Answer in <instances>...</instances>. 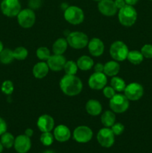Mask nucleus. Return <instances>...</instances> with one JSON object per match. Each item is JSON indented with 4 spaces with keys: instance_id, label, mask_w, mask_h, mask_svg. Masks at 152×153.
Returning a JSON list of instances; mask_svg holds the SVG:
<instances>
[{
    "instance_id": "1",
    "label": "nucleus",
    "mask_w": 152,
    "mask_h": 153,
    "mask_svg": "<svg viewBox=\"0 0 152 153\" xmlns=\"http://www.w3.org/2000/svg\"><path fill=\"white\" fill-rule=\"evenodd\" d=\"M60 87L65 95L75 97L82 91L83 84L75 75H65L60 81Z\"/></svg>"
},
{
    "instance_id": "2",
    "label": "nucleus",
    "mask_w": 152,
    "mask_h": 153,
    "mask_svg": "<svg viewBox=\"0 0 152 153\" xmlns=\"http://www.w3.org/2000/svg\"><path fill=\"white\" fill-rule=\"evenodd\" d=\"M119 22L124 26H132L137 19V12L134 6L126 4L125 7L119 9L118 13Z\"/></svg>"
},
{
    "instance_id": "3",
    "label": "nucleus",
    "mask_w": 152,
    "mask_h": 153,
    "mask_svg": "<svg viewBox=\"0 0 152 153\" xmlns=\"http://www.w3.org/2000/svg\"><path fill=\"white\" fill-rule=\"evenodd\" d=\"M68 44L75 49H83L89 43L88 36L81 31H73L69 33L66 37Z\"/></svg>"
},
{
    "instance_id": "4",
    "label": "nucleus",
    "mask_w": 152,
    "mask_h": 153,
    "mask_svg": "<svg viewBox=\"0 0 152 153\" xmlns=\"http://www.w3.org/2000/svg\"><path fill=\"white\" fill-rule=\"evenodd\" d=\"M129 49L124 42L116 40L113 42L110 48V56L116 61H123L127 59Z\"/></svg>"
},
{
    "instance_id": "5",
    "label": "nucleus",
    "mask_w": 152,
    "mask_h": 153,
    "mask_svg": "<svg viewBox=\"0 0 152 153\" xmlns=\"http://www.w3.org/2000/svg\"><path fill=\"white\" fill-rule=\"evenodd\" d=\"M64 18L72 25H79L84 19L83 10L77 6H69L64 11Z\"/></svg>"
},
{
    "instance_id": "6",
    "label": "nucleus",
    "mask_w": 152,
    "mask_h": 153,
    "mask_svg": "<svg viewBox=\"0 0 152 153\" xmlns=\"http://www.w3.org/2000/svg\"><path fill=\"white\" fill-rule=\"evenodd\" d=\"M110 108L112 111L116 114H122L126 111L129 108V100L122 94H115L110 99Z\"/></svg>"
},
{
    "instance_id": "7",
    "label": "nucleus",
    "mask_w": 152,
    "mask_h": 153,
    "mask_svg": "<svg viewBox=\"0 0 152 153\" xmlns=\"http://www.w3.org/2000/svg\"><path fill=\"white\" fill-rule=\"evenodd\" d=\"M0 8L4 15L8 17L17 16L21 10V4L19 0H2Z\"/></svg>"
},
{
    "instance_id": "8",
    "label": "nucleus",
    "mask_w": 152,
    "mask_h": 153,
    "mask_svg": "<svg viewBox=\"0 0 152 153\" xmlns=\"http://www.w3.org/2000/svg\"><path fill=\"white\" fill-rule=\"evenodd\" d=\"M17 20L19 25L24 28H31L36 21V15L34 10L31 8L21 10L17 15Z\"/></svg>"
},
{
    "instance_id": "9",
    "label": "nucleus",
    "mask_w": 152,
    "mask_h": 153,
    "mask_svg": "<svg viewBox=\"0 0 152 153\" xmlns=\"http://www.w3.org/2000/svg\"><path fill=\"white\" fill-rule=\"evenodd\" d=\"M97 140L103 147L110 148L115 142V134L111 128L104 127L98 131L97 134Z\"/></svg>"
},
{
    "instance_id": "10",
    "label": "nucleus",
    "mask_w": 152,
    "mask_h": 153,
    "mask_svg": "<svg viewBox=\"0 0 152 153\" xmlns=\"http://www.w3.org/2000/svg\"><path fill=\"white\" fill-rule=\"evenodd\" d=\"M124 92H125V96L128 99V100L137 101L142 97L144 89L140 84L133 82L126 85Z\"/></svg>"
},
{
    "instance_id": "11",
    "label": "nucleus",
    "mask_w": 152,
    "mask_h": 153,
    "mask_svg": "<svg viewBox=\"0 0 152 153\" xmlns=\"http://www.w3.org/2000/svg\"><path fill=\"white\" fill-rule=\"evenodd\" d=\"M92 129L86 126H77L73 131V137L78 143H85L90 141L92 138Z\"/></svg>"
},
{
    "instance_id": "12",
    "label": "nucleus",
    "mask_w": 152,
    "mask_h": 153,
    "mask_svg": "<svg viewBox=\"0 0 152 153\" xmlns=\"http://www.w3.org/2000/svg\"><path fill=\"white\" fill-rule=\"evenodd\" d=\"M107 82V79L104 73H97L95 72L92 73L89 78L88 84L91 89L92 90H101L106 86Z\"/></svg>"
},
{
    "instance_id": "13",
    "label": "nucleus",
    "mask_w": 152,
    "mask_h": 153,
    "mask_svg": "<svg viewBox=\"0 0 152 153\" xmlns=\"http://www.w3.org/2000/svg\"><path fill=\"white\" fill-rule=\"evenodd\" d=\"M13 146L18 153L28 152L31 147V139L25 134H20L15 138Z\"/></svg>"
},
{
    "instance_id": "14",
    "label": "nucleus",
    "mask_w": 152,
    "mask_h": 153,
    "mask_svg": "<svg viewBox=\"0 0 152 153\" xmlns=\"http://www.w3.org/2000/svg\"><path fill=\"white\" fill-rule=\"evenodd\" d=\"M98 10L106 16H114L117 13V7L113 0H101L98 4Z\"/></svg>"
},
{
    "instance_id": "15",
    "label": "nucleus",
    "mask_w": 152,
    "mask_h": 153,
    "mask_svg": "<svg viewBox=\"0 0 152 153\" xmlns=\"http://www.w3.org/2000/svg\"><path fill=\"white\" fill-rule=\"evenodd\" d=\"M66 60L63 55H56L54 54L51 55L49 59L47 60V64L49 69L52 71L58 72L63 70Z\"/></svg>"
},
{
    "instance_id": "16",
    "label": "nucleus",
    "mask_w": 152,
    "mask_h": 153,
    "mask_svg": "<svg viewBox=\"0 0 152 153\" xmlns=\"http://www.w3.org/2000/svg\"><path fill=\"white\" fill-rule=\"evenodd\" d=\"M37 125L39 130L42 132H50L55 126V120L50 115L43 114L38 118Z\"/></svg>"
},
{
    "instance_id": "17",
    "label": "nucleus",
    "mask_w": 152,
    "mask_h": 153,
    "mask_svg": "<svg viewBox=\"0 0 152 153\" xmlns=\"http://www.w3.org/2000/svg\"><path fill=\"white\" fill-rule=\"evenodd\" d=\"M88 49L92 56L98 57L101 56L104 51V44L102 40L97 37L91 39L88 43Z\"/></svg>"
},
{
    "instance_id": "18",
    "label": "nucleus",
    "mask_w": 152,
    "mask_h": 153,
    "mask_svg": "<svg viewBox=\"0 0 152 153\" xmlns=\"http://www.w3.org/2000/svg\"><path fill=\"white\" fill-rule=\"evenodd\" d=\"M54 137L59 142H66L69 140L71 131L65 125H59L54 130Z\"/></svg>"
},
{
    "instance_id": "19",
    "label": "nucleus",
    "mask_w": 152,
    "mask_h": 153,
    "mask_svg": "<svg viewBox=\"0 0 152 153\" xmlns=\"http://www.w3.org/2000/svg\"><path fill=\"white\" fill-rule=\"evenodd\" d=\"M49 71V67L47 63L38 62L33 67V75L35 78L39 79H43L48 75Z\"/></svg>"
},
{
    "instance_id": "20",
    "label": "nucleus",
    "mask_w": 152,
    "mask_h": 153,
    "mask_svg": "<svg viewBox=\"0 0 152 153\" xmlns=\"http://www.w3.org/2000/svg\"><path fill=\"white\" fill-rule=\"evenodd\" d=\"M86 111L91 116H98L102 111V106L98 100H89L86 104Z\"/></svg>"
},
{
    "instance_id": "21",
    "label": "nucleus",
    "mask_w": 152,
    "mask_h": 153,
    "mask_svg": "<svg viewBox=\"0 0 152 153\" xmlns=\"http://www.w3.org/2000/svg\"><path fill=\"white\" fill-rule=\"evenodd\" d=\"M120 70V65L118 61H110L106 63L104 65V71L103 73L107 76H116Z\"/></svg>"
},
{
    "instance_id": "22",
    "label": "nucleus",
    "mask_w": 152,
    "mask_h": 153,
    "mask_svg": "<svg viewBox=\"0 0 152 153\" xmlns=\"http://www.w3.org/2000/svg\"><path fill=\"white\" fill-rule=\"evenodd\" d=\"M68 42L65 38H58L55 41L52 46V50L54 54L56 55H63L68 47Z\"/></svg>"
},
{
    "instance_id": "23",
    "label": "nucleus",
    "mask_w": 152,
    "mask_h": 153,
    "mask_svg": "<svg viewBox=\"0 0 152 153\" xmlns=\"http://www.w3.org/2000/svg\"><path fill=\"white\" fill-rule=\"evenodd\" d=\"M77 65L78 69L83 71H86V70H91L93 67L94 61L90 57L87 55H83L77 59Z\"/></svg>"
},
{
    "instance_id": "24",
    "label": "nucleus",
    "mask_w": 152,
    "mask_h": 153,
    "mask_svg": "<svg viewBox=\"0 0 152 153\" xmlns=\"http://www.w3.org/2000/svg\"><path fill=\"white\" fill-rule=\"evenodd\" d=\"M101 123L104 127H111L116 122V115L112 111H106L102 114L101 117Z\"/></svg>"
},
{
    "instance_id": "25",
    "label": "nucleus",
    "mask_w": 152,
    "mask_h": 153,
    "mask_svg": "<svg viewBox=\"0 0 152 153\" xmlns=\"http://www.w3.org/2000/svg\"><path fill=\"white\" fill-rule=\"evenodd\" d=\"M127 59L131 64H134V65H138V64H141L142 62L143 59H144V57H143L142 52H139V51L132 50L129 51L128 57H127Z\"/></svg>"
},
{
    "instance_id": "26",
    "label": "nucleus",
    "mask_w": 152,
    "mask_h": 153,
    "mask_svg": "<svg viewBox=\"0 0 152 153\" xmlns=\"http://www.w3.org/2000/svg\"><path fill=\"white\" fill-rule=\"evenodd\" d=\"M110 85L112 88L117 92H122L125 91L126 88V84L124 79L118 76H113L110 81Z\"/></svg>"
},
{
    "instance_id": "27",
    "label": "nucleus",
    "mask_w": 152,
    "mask_h": 153,
    "mask_svg": "<svg viewBox=\"0 0 152 153\" xmlns=\"http://www.w3.org/2000/svg\"><path fill=\"white\" fill-rule=\"evenodd\" d=\"M14 59L13 50L10 49H4L0 52V62L3 64H9Z\"/></svg>"
},
{
    "instance_id": "28",
    "label": "nucleus",
    "mask_w": 152,
    "mask_h": 153,
    "mask_svg": "<svg viewBox=\"0 0 152 153\" xmlns=\"http://www.w3.org/2000/svg\"><path fill=\"white\" fill-rule=\"evenodd\" d=\"M15 138L12 134L9 132H4L1 135V144H2L3 147L7 148V149H10L14 144Z\"/></svg>"
},
{
    "instance_id": "29",
    "label": "nucleus",
    "mask_w": 152,
    "mask_h": 153,
    "mask_svg": "<svg viewBox=\"0 0 152 153\" xmlns=\"http://www.w3.org/2000/svg\"><path fill=\"white\" fill-rule=\"evenodd\" d=\"M13 52L14 59L18 60V61H23L28 55V50L26 48L23 47V46H19V47L16 48L13 51Z\"/></svg>"
},
{
    "instance_id": "30",
    "label": "nucleus",
    "mask_w": 152,
    "mask_h": 153,
    "mask_svg": "<svg viewBox=\"0 0 152 153\" xmlns=\"http://www.w3.org/2000/svg\"><path fill=\"white\" fill-rule=\"evenodd\" d=\"M63 70L66 75H75L78 70V67L77 63L73 61H68L66 62Z\"/></svg>"
},
{
    "instance_id": "31",
    "label": "nucleus",
    "mask_w": 152,
    "mask_h": 153,
    "mask_svg": "<svg viewBox=\"0 0 152 153\" xmlns=\"http://www.w3.org/2000/svg\"><path fill=\"white\" fill-rule=\"evenodd\" d=\"M36 54H37V58L41 61H47L49 57L51 56L50 50L45 46H41V47L38 48Z\"/></svg>"
},
{
    "instance_id": "32",
    "label": "nucleus",
    "mask_w": 152,
    "mask_h": 153,
    "mask_svg": "<svg viewBox=\"0 0 152 153\" xmlns=\"http://www.w3.org/2000/svg\"><path fill=\"white\" fill-rule=\"evenodd\" d=\"M54 135L50 132H43L40 136V142L44 146H50L53 143Z\"/></svg>"
},
{
    "instance_id": "33",
    "label": "nucleus",
    "mask_w": 152,
    "mask_h": 153,
    "mask_svg": "<svg viewBox=\"0 0 152 153\" xmlns=\"http://www.w3.org/2000/svg\"><path fill=\"white\" fill-rule=\"evenodd\" d=\"M13 89H14L13 84L10 80L4 81L1 86V92L3 94H6V95H10V94H12V93L13 92Z\"/></svg>"
},
{
    "instance_id": "34",
    "label": "nucleus",
    "mask_w": 152,
    "mask_h": 153,
    "mask_svg": "<svg viewBox=\"0 0 152 153\" xmlns=\"http://www.w3.org/2000/svg\"><path fill=\"white\" fill-rule=\"evenodd\" d=\"M140 52L145 58H152V44H145L142 47Z\"/></svg>"
},
{
    "instance_id": "35",
    "label": "nucleus",
    "mask_w": 152,
    "mask_h": 153,
    "mask_svg": "<svg viewBox=\"0 0 152 153\" xmlns=\"http://www.w3.org/2000/svg\"><path fill=\"white\" fill-rule=\"evenodd\" d=\"M111 130L115 135H120L125 131V126L121 123H115L111 126Z\"/></svg>"
},
{
    "instance_id": "36",
    "label": "nucleus",
    "mask_w": 152,
    "mask_h": 153,
    "mask_svg": "<svg viewBox=\"0 0 152 153\" xmlns=\"http://www.w3.org/2000/svg\"><path fill=\"white\" fill-rule=\"evenodd\" d=\"M103 94H104V96L106 98L111 99L116 94V91L111 86H105L103 88Z\"/></svg>"
},
{
    "instance_id": "37",
    "label": "nucleus",
    "mask_w": 152,
    "mask_h": 153,
    "mask_svg": "<svg viewBox=\"0 0 152 153\" xmlns=\"http://www.w3.org/2000/svg\"><path fill=\"white\" fill-rule=\"evenodd\" d=\"M42 0H29L28 4H29L31 9H37L42 5Z\"/></svg>"
},
{
    "instance_id": "38",
    "label": "nucleus",
    "mask_w": 152,
    "mask_h": 153,
    "mask_svg": "<svg viewBox=\"0 0 152 153\" xmlns=\"http://www.w3.org/2000/svg\"><path fill=\"white\" fill-rule=\"evenodd\" d=\"M7 128V126L6 122L4 121V119L0 117V136L2 134H4V132H6Z\"/></svg>"
},
{
    "instance_id": "39",
    "label": "nucleus",
    "mask_w": 152,
    "mask_h": 153,
    "mask_svg": "<svg viewBox=\"0 0 152 153\" xmlns=\"http://www.w3.org/2000/svg\"><path fill=\"white\" fill-rule=\"evenodd\" d=\"M93 67L95 72H97V73H103L104 71V64L101 63H98L95 66H93Z\"/></svg>"
},
{
    "instance_id": "40",
    "label": "nucleus",
    "mask_w": 152,
    "mask_h": 153,
    "mask_svg": "<svg viewBox=\"0 0 152 153\" xmlns=\"http://www.w3.org/2000/svg\"><path fill=\"white\" fill-rule=\"evenodd\" d=\"M114 2L117 9H121L126 5V2L125 0H115Z\"/></svg>"
},
{
    "instance_id": "41",
    "label": "nucleus",
    "mask_w": 152,
    "mask_h": 153,
    "mask_svg": "<svg viewBox=\"0 0 152 153\" xmlns=\"http://www.w3.org/2000/svg\"><path fill=\"white\" fill-rule=\"evenodd\" d=\"M125 2H126V4H128V5L134 6L137 4L139 1V0H125Z\"/></svg>"
},
{
    "instance_id": "42",
    "label": "nucleus",
    "mask_w": 152,
    "mask_h": 153,
    "mask_svg": "<svg viewBox=\"0 0 152 153\" xmlns=\"http://www.w3.org/2000/svg\"><path fill=\"white\" fill-rule=\"evenodd\" d=\"M33 134H34V131H33V129H31V128H27V129L25 130V134L26 136H28V137H31V136L33 135Z\"/></svg>"
},
{
    "instance_id": "43",
    "label": "nucleus",
    "mask_w": 152,
    "mask_h": 153,
    "mask_svg": "<svg viewBox=\"0 0 152 153\" xmlns=\"http://www.w3.org/2000/svg\"><path fill=\"white\" fill-rule=\"evenodd\" d=\"M3 49H4V46H3L2 42H1V40H0V52H1V51L3 50Z\"/></svg>"
},
{
    "instance_id": "44",
    "label": "nucleus",
    "mask_w": 152,
    "mask_h": 153,
    "mask_svg": "<svg viewBox=\"0 0 152 153\" xmlns=\"http://www.w3.org/2000/svg\"><path fill=\"white\" fill-rule=\"evenodd\" d=\"M3 146H2V144H1V141H0V153H1V152H2L3 151Z\"/></svg>"
},
{
    "instance_id": "45",
    "label": "nucleus",
    "mask_w": 152,
    "mask_h": 153,
    "mask_svg": "<svg viewBox=\"0 0 152 153\" xmlns=\"http://www.w3.org/2000/svg\"><path fill=\"white\" fill-rule=\"evenodd\" d=\"M43 153H55L53 150H46Z\"/></svg>"
},
{
    "instance_id": "46",
    "label": "nucleus",
    "mask_w": 152,
    "mask_h": 153,
    "mask_svg": "<svg viewBox=\"0 0 152 153\" xmlns=\"http://www.w3.org/2000/svg\"><path fill=\"white\" fill-rule=\"evenodd\" d=\"M93 1H100L101 0H93Z\"/></svg>"
},
{
    "instance_id": "47",
    "label": "nucleus",
    "mask_w": 152,
    "mask_h": 153,
    "mask_svg": "<svg viewBox=\"0 0 152 153\" xmlns=\"http://www.w3.org/2000/svg\"><path fill=\"white\" fill-rule=\"evenodd\" d=\"M149 1H152V0H149Z\"/></svg>"
}]
</instances>
